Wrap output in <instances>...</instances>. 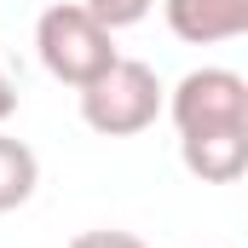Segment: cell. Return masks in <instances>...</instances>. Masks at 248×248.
Listing matches in <instances>:
<instances>
[{
    "mask_svg": "<svg viewBox=\"0 0 248 248\" xmlns=\"http://www.w3.org/2000/svg\"><path fill=\"white\" fill-rule=\"evenodd\" d=\"M179 162L202 185H237L248 173V127H214V133H185Z\"/></svg>",
    "mask_w": 248,
    "mask_h": 248,
    "instance_id": "obj_4",
    "label": "cell"
},
{
    "mask_svg": "<svg viewBox=\"0 0 248 248\" xmlns=\"http://www.w3.org/2000/svg\"><path fill=\"white\" fill-rule=\"evenodd\" d=\"M75 93H81V122L93 127V133H104V139L144 133L162 116V98H168V87L156 81V69L144 58H116L110 69H98Z\"/></svg>",
    "mask_w": 248,
    "mask_h": 248,
    "instance_id": "obj_1",
    "label": "cell"
},
{
    "mask_svg": "<svg viewBox=\"0 0 248 248\" xmlns=\"http://www.w3.org/2000/svg\"><path fill=\"white\" fill-rule=\"evenodd\" d=\"M35 185H41V162H35V150H29L23 139L0 133V214L23 208V202L35 196Z\"/></svg>",
    "mask_w": 248,
    "mask_h": 248,
    "instance_id": "obj_6",
    "label": "cell"
},
{
    "mask_svg": "<svg viewBox=\"0 0 248 248\" xmlns=\"http://www.w3.org/2000/svg\"><path fill=\"white\" fill-rule=\"evenodd\" d=\"M17 116V75H12V63H6V52H0V127Z\"/></svg>",
    "mask_w": 248,
    "mask_h": 248,
    "instance_id": "obj_9",
    "label": "cell"
},
{
    "mask_svg": "<svg viewBox=\"0 0 248 248\" xmlns=\"http://www.w3.org/2000/svg\"><path fill=\"white\" fill-rule=\"evenodd\" d=\"M162 17L190 46H219L248 35V0H162Z\"/></svg>",
    "mask_w": 248,
    "mask_h": 248,
    "instance_id": "obj_5",
    "label": "cell"
},
{
    "mask_svg": "<svg viewBox=\"0 0 248 248\" xmlns=\"http://www.w3.org/2000/svg\"><path fill=\"white\" fill-rule=\"evenodd\" d=\"M69 248H150L139 231H116V225H104V231H81V237H69Z\"/></svg>",
    "mask_w": 248,
    "mask_h": 248,
    "instance_id": "obj_8",
    "label": "cell"
},
{
    "mask_svg": "<svg viewBox=\"0 0 248 248\" xmlns=\"http://www.w3.org/2000/svg\"><path fill=\"white\" fill-rule=\"evenodd\" d=\"M162 110L173 116L179 139L214 133V127H248V81L225 63H202V69L179 75V87L162 98Z\"/></svg>",
    "mask_w": 248,
    "mask_h": 248,
    "instance_id": "obj_3",
    "label": "cell"
},
{
    "mask_svg": "<svg viewBox=\"0 0 248 248\" xmlns=\"http://www.w3.org/2000/svg\"><path fill=\"white\" fill-rule=\"evenodd\" d=\"M81 6H87V12H93V17H98L110 35H116V29H133V23H144L156 0H81Z\"/></svg>",
    "mask_w": 248,
    "mask_h": 248,
    "instance_id": "obj_7",
    "label": "cell"
},
{
    "mask_svg": "<svg viewBox=\"0 0 248 248\" xmlns=\"http://www.w3.org/2000/svg\"><path fill=\"white\" fill-rule=\"evenodd\" d=\"M35 52L46 63V75L63 81V87H87L98 69L122 58L116 52V35L81 6V0H58L35 17Z\"/></svg>",
    "mask_w": 248,
    "mask_h": 248,
    "instance_id": "obj_2",
    "label": "cell"
}]
</instances>
